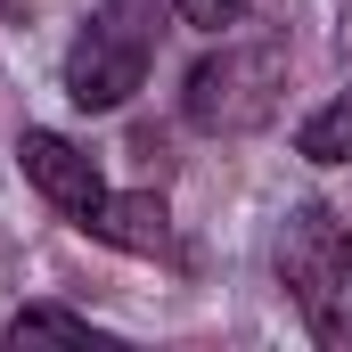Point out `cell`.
Here are the masks:
<instances>
[{
  "label": "cell",
  "mask_w": 352,
  "mask_h": 352,
  "mask_svg": "<svg viewBox=\"0 0 352 352\" xmlns=\"http://www.w3.org/2000/svg\"><path fill=\"white\" fill-rule=\"evenodd\" d=\"M278 90H287L278 41H221V58H205L188 74V123L197 131H254V123H270Z\"/></svg>",
  "instance_id": "3957f363"
},
{
  "label": "cell",
  "mask_w": 352,
  "mask_h": 352,
  "mask_svg": "<svg viewBox=\"0 0 352 352\" xmlns=\"http://www.w3.org/2000/svg\"><path fill=\"white\" fill-rule=\"evenodd\" d=\"M90 238H107V246H123V254H156V246L173 238L164 197H107V205L90 213Z\"/></svg>",
  "instance_id": "5b68a950"
},
{
  "label": "cell",
  "mask_w": 352,
  "mask_h": 352,
  "mask_svg": "<svg viewBox=\"0 0 352 352\" xmlns=\"http://www.w3.org/2000/svg\"><path fill=\"white\" fill-rule=\"evenodd\" d=\"M295 148H303L311 164H352V90H344V98H328V107L295 131Z\"/></svg>",
  "instance_id": "52a82bcc"
},
{
  "label": "cell",
  "mask_w": 352,
  "mask_h": 352,
  "mask_svg": "<svg viewBox=\"0 0 352 352\" xmlns=\"http://www.w3.org/2000/svg\"><path fill=\"white\" fill-rule=\"evenodd\" d=\"M16 164H25V180H33L74 230H90V213L107 205V180L90 164V148H74L66 131H25V140H16Z\"/></svg>",
  "instance_id": "277c9868"
},
{
  "label": "cell",
  "mask_w": 352,
  "mask_h": 352,
  "mask_svg": "<svg viewBox=\"0 0 352 352\" xmlns=\"http://www.w3.org/2000/svg\"><path fill=\"white\" fill-rule=\"evenodd\" d=\"M173 8L197 25V33H230V25L246 16V0H173Z\"/></svg>",
  "instance_id": "ba28073f"
},
{
  "label": "cell",
  "mask_w": 352,
  "mask_h": 352,
  "mask_svg": "<svg viewBox=\"0 0 352 352\" xmlns=\"http://www.w3.org/2000/svg\"><path fill=\"white\" fill-rule=\"evenodd\" d=\"M278 278L303 311V328L328 352H352V230L336 221V205L303 197L278 230Z\"/></svg>",
  "instance_id": "6da1fadb"
},
{
  "label": "cell",
  "mask_w": 352,
  "mask_h": 352,
  "mask_svg": "<svg viewBox=\"0 0 352 352\" xmlns=\"http://www.w3.org/2000/svg\"><path fill=\"white\" fill-rule=\"evenodd\" d=\"M8 344H115V336L90 328L82 311H66V303H25L8 320Z\"/></svg>",
  "instance_id": "8992f818"
},
{
  "label": "cell",
  "mask_w": 352,
  "mask_h": 352,
  "mask_svg": "<svg viewBox=\"0 0 352 352\" xmlns=\"http://www.w3.org/2000/svg\"><path fill=\"white\" fill-rule=\"evenodd\" d=\"M156 16H164L156 0H98L82 16V33L66 50V98L82 115H107V107H123L148 82V66H156Z\"/></svg>",
  "instance_id": "7a4b0ae2"
}]
</instances>
